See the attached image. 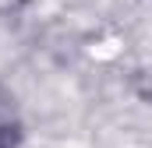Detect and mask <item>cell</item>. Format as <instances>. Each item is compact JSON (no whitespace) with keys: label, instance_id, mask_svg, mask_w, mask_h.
Returning <instances> with one entry per match:
<instances>
[{"label":"cell","instance_id":"cell-1","mask_svg":"<svg viewBox=\"0 0 152 148\" xmlns=\"http://www.w3.org/2000/svg\"><path fill=\"white\" fill-rule=\"evenodd\" d=\"M14 145V123H11V116L0 110V148H11Z\"/></svg>","mask_w":152,"mask_h":148}]
</instances>
